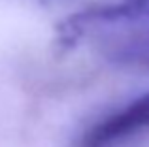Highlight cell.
Returning <instances> with one entry per match:
<instances>
[{
    "instance_id": "obj_1",
    "label": "cell",
    "mask_w": 149,
    "mask_h": 147,
    "mask_svg": "<svg viewBox=\"0 0 149 147\" xmlns=\"http://www.w3.org/2000/svg\"><path fill=\"white\" fill-rule=\"evenodd\" d=\"M61 47L87 45L117 66L149 70V6L111 4L68 17L57 28Z\"/></svg>"
},
{
    "instance_id": "obj_2",
    "label": "cell",
    "mask_w": 149,
    "mask_h": 147,
    "mask_svg": "<svg viewBox=\"0 0 149 147\" xmlns=\"http://www.w3.org/2000/svg\"><path fill=\"white\" fill-rule=\"evenodd\" d=\"M149 126V92L123 110L111 113L109 117L102 119L100 123L93 125L85 132L81 147H109L132 134L146 130Z\"/></svg>"
},
{
    "instance_id": "obj_3",
    "label": "cell",
    "mask_w": 149,
    "mask_h": 147,
    "mask_svg": "<svg viewBox=\"0 0 149 147\" xmlns=\"http://www.w3.org/2000/svg\"><path fill=\"white\" fill-rule=\"evenodd\" d=\"M117 4H123V6H149V0H119Z\"/></svg>"
}]
</instances>
